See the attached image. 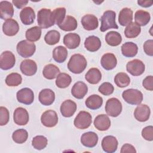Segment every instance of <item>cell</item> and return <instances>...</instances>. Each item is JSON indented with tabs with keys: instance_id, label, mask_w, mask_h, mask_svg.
Masks as SVG:
<instances>
[{
	"instance_id": "1",
	"label": "cell",
	"mask_w": 153,
	"mask_h": 153,
	"mask_svg": "<svg viewBox=\"0 0 153 153\" xmlns=\"http://www.w3.org/2000/svg\"><path fill=\"white\" fill-rule=\"evenodd\" d=\"M87 65V60L83 55L74 54L71 57L68 63V68L71 72L79 74L85 70Z\"/></svg>"
},
{
	"instance_id": "2",
	"label": "cell",
	"mask_w": 153,
	"mask_h": 153,
	"mask_svg": "<svg viewBox=\"0 0 153 153\" xmlns=\"http://www.w3.org/2000/svg\"><path fill=\"white\" fill-rule=\"evenodd\" d=\"M116 13L112 10H107L103 13L100 18L101 26L100 30L102 32L109 29H118V26L115 22Z\"/></svg>"
},
{
	"instance_id": "3",
	"label": "cell",
	"mask_w": 153,
	"mask_h": 153,
	"mask_svg": "<svg viewBox=\"0 0 153 153\" xmlns=\"http://www.w3.org/2000/svg\"><path fill=\"white\" fill-rule=\"evenodd\" d=\"M37 22L41 28L47 29L53 26L54 24L52 11L48 8H42L38 11Z\"/></svg>"
},
{
	"instance_id": "4",
	"label": "cell",
	"mask_w": 153,
	"mask_h": 153,
	"mask_svg": "<svg viewBox=\"0 0 153 153\" xmlns=\"http://www.w3.org/2000/svg\"><path fill=\"white\" fill-rule=\"evenodd\" d=\"M122 97L127 103L137 105L143 100V94L139 90L129 88L123 92Z\"/></svg>"
},
{
	"instance_id": "5",
	"label": "cell",
	"mask_w": 153,
	"mask_h": 153,
	"mask_svg": "<svg viewBox=\"0 0 153 153\" xmlns=\"http://www.w3.org/2000/svg\"><path fill=\"white\" fill-rule=\"evenodd\" d=\"M18 54L24 58L30 57L33 55L36 50V45L33 42L27 40H22L18 42L16 47Z\"/></svg>"
},
{
	"instance_id": "6",
	"label": "cell",
	"mask_w": 153,
	"mask_h": 153,
	"mask_svg": "<svg viewBox=\"0 0 153 153\" xmlns=\"http://www.w3.org/2000/svg\"><path fill=\"white\" fill-rule=\"evenodd\" d=\"M105 108L107 115L117 117L121 113L123 106L121 102L117 98L112 97L106 101Z\"/></svg>"
},
{
	"instance_id": "7",
	"label": "cell",
	"mask_w": 153,
	"mask_h": 153,
	"mask_svg": "<svg viewBox=\"0 0 153 153\" xmlns=\"http://www.w3.org/2000/svg\"><path fill=\"white\" fill-rule=\"evenodd\" d=\"M92 123V117L91 114L84 111H80L74 121V124L78 129H86L88 128Z\"/></svg>"
},
{
	"instance_id": "8",
	"label": "cell",
	"mask_w": 153,
	"mask_h": 153,
	"mask_svg": "<svg viewBox=\"0 0 153 153\" xmlns=\"http://www.w3.org/2000/svg\"><path fill=\"white\" fill-rule=\"evenodd\" d=\"M127 71L133 76L141 75L145 70V64L139 59L129 61L126 65Z\"/></svg>"
},
{
	"instance_id": "9",
	"label": "cell",
	"mask_w": 153,
	"mask_h": 153,
	"mask_svg": "<svg viewBox=\"0 0 153 153\" xmlns=\"http://www.w3.org/2000/svg\"><path fill=\"white\" fill-rule=\"evenodd\" d=\"M16 63L14 54L10 51H5L0 56V68L2 70L11 69Z\"/></svg>"
},
{
	"instance_id": "10",
	"label": "cell",
	"mask_w": 153,
	"mask_h": 153,
	"mask_svg": "<svg viewBox=\"0 0 153 153\" xmlns=\"http://www.w3.org/2000/svg\"><path fill=\"white\" fill-rule=\"evenodd\" d=\"M41 123L47 127H53L58 123V116L56 111L53 110H47L43 112L41 117Z\"/></svg>"
},
{
	"instance_id": "11",
	"label": "cell",
	"mask_w": 153,
	"mask_h": 153,
	"mask_svg": "<svg viewBox=\"0 0 153 153\" xmlns=\"http://www.w3.org/2000/svg\"><path fill=\"white\" fill-rule=\"evenodd\" d=\"M16 97L19 102L25 105H30L34 100V93L30 88L26 87L17 92Z\"/></svg>"
},
{
	"instance_id": "12",
	"label": "cell",
	"mask_w": 153,
	"mask_h": 153,
	"mask_svg": "<svg viewBox=\"0 0 153 153\" xmlns=\"http://www.w3.org/2000/svg\"><path fill=\"white\" fill-rule=\"evenodd\" d=\"M118 142L113 136H106L102 140L101 145L103 150L107 153L115 152L118 148Z\"/></svg>"
},
{
	"instance_id": "13",
	"label": "cell",
	"mask_w": 153,
	"mask_h": 153,
	"mask_svg": "<svg viewBox=\"0 0 153 153\" xmlns=\"http://www.w3.org/2000/svg\"><path fill=\"white\" fill-rule=\"evenodd\" d=\"M151 114L149 107L145 104H139L134 111V117L140 122H145L149 120Z\"/></svg>"
},
{
	"instance_id": "14",
	"label": "cell",
	"mask_w": 153,
	"mask_h": 153,
	"mask_svg": "<svg viewBox=\"0 0 153 153\" xmlns=\"http://www.w3.org/2000/svg\"><path fill=\"white\" fill-rule=\"evenodd\" d=\"M29 120L27 110L22 107L17 108L13 114L14 122L19 126H25L27 124Z\"/></svg>"
},
{
	"instance_id": "15",
	"label": "cell",
	"mask_w": 153,
	"mask_h": 153,
	"mask_svg": "<svg viewBox=\"0 0 153 153\" xmlns=\"http://www.w3.org/2000/svg\"><path fill=\"white\" fill-rule=\"evenodd\" d=\"M19 25L14 19H8L5 21L2 25L4 33L8 36L16 35L19 31Z\"/></svg>"
},
{
	"instance_id": "16",
	"label": "cell",
	"mask_w": 153,
	"mask_h": 153,
	"mask_svg": "<svg viewBox=\"0 0 153 153\" xmlns=\"http://www.w3.org/2000/svg\"><path fill=\"white\" fill-rule=\"evenodd\" d=\"M22 73L26 76H32L37 71V65L35 61L31 59L23 60L20 65Z\"/></svg>"
},
{
	"instance_id": "17",
	"label": "cell",
	"mask_w": 153,
	"mask_h": 153,
	"mask_svg": "<svg viewBox=\"0 0 153 153\" xmlns=\"http://www.w3.org/2000/svg\"><path fill=\"white\" fill-rule=\"evenodd\" d=\"M77 105L75 102L68 99L62 102L60 105V111L62 115L65 117H71L73 116L76 111Z\"/></svg>"
},
{
	"instance_id": "18",
	"label": "cell",
	"mask_w": 153,
	"mask_h": 153,
	"mask_svg": "<svg viewBox=\"0 0 153 153\" xmlns=\"http://www.w3.org/2000/svg\"><path fill=\"white\" fill-rule=\"evenodd\" d=\"M38 99L43 105H51L55 100V93L50 88H44L39 92Z\"/></svg>"
},
{
	"instance_id": "19",
	"label": "cell",
	"mask_w": 153,
	"mask_h": 153,
	"mask_svg": "<svg viewBox=\"0 0 153 153\" xmlns=\"http://www.w3.org/2000/svg\"><path fill=\"white\" fill-rule=\"evenodd\" d=\"M14 14L13 4L7 1L0 2V17L2 20L10 19Z\"/></svg>"
},
{
	"instance_id": "20",
	"label": "cell",
	"mask_w": 153,
	"mask_h": 153,
	"mask_svg": "<svg viewBox=\"0 0 153 153\" xmlns=\"http://www.w3.org/2000/svg\"><path fill=\"white\" fill-rule=\"evenodd\" d=\"M98 136L93 131H88L83 133L81 137V142L85 147L93 148L98 142Z\"/></svg>"
},
{
	"instance_id": "21",
	"label": "cell",
	"mask_w": 153,
	"mask_h": 153,
	"mask_svg": "<svg viewBox=\"0 0 153 153\" xmlns=\"http://www.w3.org/2000/svg\"><path fill=\"white\" fill-rule=\"evenodd\" d=\"M20 18L23 24L30 25L34 22L35 19V13L32 8L27 7L23 8L20 13Z\"/></svg>"
},
{
	"instance_id": "22",
	"label": "cell",
	"mask_w": 153,
	"mask_h": 153,
	"mask_svg": "<svg viewBox=\"0 0 153 153\" xmlns=\"http://www.w3.org/2000/svg\"><path fill=\"white\" fill-rule=\"evenodd\" d=\"M84 29L87 30H93L99 26L97 18L93 14H86L84 16L81 20Z\"/></svg>"
},
{
	"instance_id": "23",
	"label": "cell",
	"mask_w": 153,
	"mask_h": 153,
	"mask_svg": "<svg viewBox=\"0 0 153 153\" xmlns=\"http://www.w3.org/2000/svg\"><path fill=\"white\" fill-rule=\"evenodd\" d=\"M100 64L103 69L110 71L116 67L117 60L114 54L108 53L102 56L100 60Z\"/></svg>"
},
{
	"instance_id": "24",
	"label": "cell",
	"mask_w": 153,
	"mask_h": 153,
	"mask_svg": "<svg viewBox=\"0 0 153 153\" xmlns=\"http://www.w3.org/2000/svg\"><path fill=\"white\" fill-rule=\"evenodd\" d=\"M81 38L76 33H69L63 37V44L69 49H75L80 44Z\"/></svg>"
},
{
	"instance_id": "25",
	"label": "cell",
	"mask_w": 153,
	"mask_h": 153,
	"mask_svg": "<svg viewBox=\"0 0 153 153\" xmlns=\"http://www.w3.org/2000/svg\"><path fill=\"white\" fill-rule=\"evenodd\" d=\"M88 91V87L82 81H78L73 85L71 89L72 95L76 99H82Z\"/></svg>"
},
{
	"instance_id": "26",
	"label": "cell",
	"mask_w": 153,
	"mask_h": 153,
	"mask_svg": "<svg viewBox=\"0 0 153 153\" xmlns=\"http://www.w3.org/2000/svg\"><path fill=\"white\" fill-rule=\"evenodd\" d=\"M94 126L99 131H106L111 126V120L107 115L100 114L95 118Z\"/></svg>"
},
{
	"instance_id": "27",
	"label": "cell",
	"mask_w": 153,
	"mask_h": 153,
	"mask_svg": "<svg viewBox=\"0 0 153 153\" xmlns=\"http://www.w3.org/2000/svg\"><path fill=\"white\" fill-rule=\"evenodd\" d=\"M84 47L88 51L94 52L100 48L101 41L97 36L94 35L89 36L84 41Z\"/></svg>"
},
{
	"instance_id": "28",
	"label": "cell",
	"mask_w": 153,
	"mask_h": 153,
	"mask_svg": "<svg viewBox=\"0 0 153 153\" xmlns=\"http://www.w3.org/2000/svg\"><path fill=\"white\" fill-rule=\"evenodd\" d=\"M85 79L91 84H97L102 79V73L96 68H91L85 74Z\"/></svg>"
},
{
	"instance_id": "29",
	"label": "cell",
	"mask_w": 153,
	"mask_h": 153,
	"mask_svg": "<svg viewBox=\"0 0 153 153\" xmlns=\"http://www.w3.org/2000/svg\"><path fill=\"white\" fill-rule=\"evenodd\" d=\"M133 20V11L127 7L123 8L119 13L118 22L120 25H128Z\"/></svg>"
},
{
	"instance_id": "30",
	"label": "cell",
	"mask_w": 153,
	"mask_h": 153,
	"mask_svg": "<svg viewBox=\"0 0 153 153\" xmlns=\"http://www.w3.org/2000/svg\"><path fill=\"white\" fill-rule=\"evenodd\" d=\"M138 51L137 45L133 42H126L121 46L122 54L126 57H134Z\"/></svg>"
},
{
	"instance_id": "31",
	"label": "cell",
	"mask_w": 153,
	"mask_h": 153,
	"mask_svg": "<svg viewBox=\"0 0 153 153\" xmlns=\"http://www.w3.org/2000/svg\"><path fill=\"white\" fill-rule=\"evenodd\" d=\"M85 104L88 108L91 110H96L102 106L103 99L97 94H92L87 98Z\"/></svg>"
},
{
	"instance_id": "32",
	"label": "cell",
	"mask_w": 153,
	"mask_h": 153,
	"mask_svg": "<svg viewBox=\"0 0 153 153\" xmlns=\"http://www.w3.org/2000/svg\"><path fill=\"white\" fill-rule=\"evenodd\" d=\"M60 74L59 68L54 64L45 65L42 71L44 77L47 79H53Z\"/></svg>"
},
{
	"instance_id": "33",
	"label": "cell",
	"mask_w": 153,
	"mask_h": 153,
	"mask_svg": "<svg viewBox=\"0 0 153 153\" xmlns=\"http://www.w3.org/2000/svg\"><path fill=\"white\" fill-rule=\"evenodd\" d=\"M78 23L75 17L71 16H67L63 23L59 26V28L64 31H72L76 29Z\"/></svg>"
},
{
	"instance_id": "34",
	"label": "cell",
	"mask_w": 153,
	"mask_h": 153,
	"mask_svg": "<svg viewBox=\"0 0 153 153\" xmlns=\"http://www.w3.org/2000/svg\"><path fill=\"white\" fill-rule=\"evenodd\" d=\"M140 26L136 23L131 22L127 25L124 30V35L127 38H134L140 33Z\"/></svg>"
},
{
	"instance_id": "35",
	"label": "cell",
	"mask_w": 153,
	"mask_h": 153,
	"mask_svg": "<svg viewBox=\"0 0 153 153\" xmlns=\"http://www.w3.org/2000/svg\"><path fill=\"white\" fill-rule=\"evenodd\" d=\"M68 56V51L66 48L63 46H57L53 51V58L57 63L64 62Z\"/></svg>"
},
{
	"instance_id": "36",
	"label": "cell",
	"mask_w": 153,
	"mask_h": 153,
	"mask_svg": "<svg viewBox=\"0 0 153 153\" xmlns=\"http://www.w3.org/2000/svg\"><path fill=\"white\" fill-rule=\"evenodd\" d=\"M105 41L110 46L116 47L119 45L122 41V37L120 33L116 31H110L105 36Z\"/></svg>"
},
{
	"instance_id": "37",
	"label": "cell",
	"mask_w": 153,
	"mask_h": 153,
	"mask_svg": "<svg viewBox=\"0 0 153 153\" xmlns=\"http://www.w3.org/2000/svg\"><path fill=\"white\" fill-rule=\"evenodd\" d=\"M135 23L138 25L144 26H146L151 20L150 14L144 10H137L134 14Z\"/></svg>"
},
{
	"instance_id": "38",
	"label": "cell",
	"mask_w": 153,
	"mask_h": 153,
	"mask_svg": "<svg viewBox=\"0 0 153 153\" xmlns=\"http://www.w3.org/2000/svg\"><path fill=\"white\" fill-rule=\"evenodd\" d=\"M41 29L39 26H33L28 29L25 33V36L27 41L35 42L38 41L41 36Z\"/></svg>"
},
{
	"instance_id": "39",
	"label": "cell",
	"mask_w": 153,
	"mask_h": 153,
	"mask_svg": "<svg viewBox=\"0 0 153 153\" xmlns=\"http://www.w3.org/2000/svg\"><path fill=\"white\" fill-rule=\"evenodd\" d=\"M72 82L71 76L66 73H60L56 77V85L60 88L68 87Z\"/></svg>"
},
{
	"instance_id": "40",
	"label": "cell",
	"mask_w": 153,
	"mask_h": 153,
	"mask_svg": "<svg viewBox=\"0 0 153 153\" xmlns=\"http://www.w3.org/2000/svg\"><path fill=\"white\" fill-rule=\"evenodd\" d=\"M114 82L118 87L124 88L129 85L130 78L126 73L119 72L114 77Z\"/></svg>"
},
{
	"instance_id": "41",
	"label": "cell",
	"mask_w": 153,
	"mask_h": 153,
	"mask_svg": "<svg viewBox=\"0 0 153 153\" xmlns=\"http://www.w3.org/2000/svg\"><path fill=\"white\" fill-rule=\"evenodd\" d=\"M66 8L64 7H59L55 8L52 12V16L54 24L60 25L65 19Z\"/></svg>"
},
{
	"instance_id": "42",
	"label": "cell",
	"mask_w": 153,
	"mask_h": 153,
	"mask_svg": "<svg viewBox=\"0 0 153 153\" xmlns=\"http://www.w3.org/2000/svg\"><path fill=\"white\" fill-rule=\"evenodd\" d=\"M28 137V133L27 131L23 129L20 128L15 130L12 134V139L14 142L22 144L25 143Z\"/></svg>"
},
{
	"instance_id": "43",
	"label": "cell",
	"mask_w": 153,
	"mask_h": 153,
	"mask_svg": "<svg viewBox=\"0 0 153 153\" xmlns=\"http://www.w3.org/2000/svg\"><path fill=\"white\" fill-rule=\"evenodd\" d=\"M60 34L56 30H51L48 31L44 36L45 42L50 45H53L58 43L60 41Z\"/></svg>"
},
{
	"instance_id": "44",
	"label": "cell",
	"mask_w": 153,
	"mask_h": 153,
	"mask_svg": "<svg viewBox=\"0 0 153 153\" xmlns=\"http://www.w3.org/2000/svg\"><path fill=\"white\" fill-rule=\"evenodd\" d=\"M22 82V76L16 72L8 74L5 78V84L9 87H16Z\"/></svg>"
},
{
	"instance_id": "45",
	"label": "cell",
	"mask_w": 153,
	"mask_h": 153,
	"mask_svg": "<svg viewBox=\"0 0 153 153\" xmlns=\"http://www.w3.org/2000/svg\"><path fill=\"white\" fill-rule=\"evenodd\" d=\"M48 143V140L46 137L38 135L35 136L32 140V146L37 150H41L44 149Z\"/></svg>"
},
{
	"instance_id": "46",
	"label": "cell",
	"mask_w": 153,
	"mask_h": 153,
	"mask_svg": "<svg viewBox=\"0 0 153 153\" xmlns=\"http://www.w3.org/2000/svg\"><path fill=\"white\" fill-rule=\"evenodd\" d=\"M98 91L103 95L109 96L113 93L114 91V87L111 83L105 82L99 86Z\"/></svg>"
},
{
	"instance_id": "47",
	"label": "cell",
	"mask_w": 153,
	"mask_h": 153,
	"mask_svg": "<svg viewBox=\"0 0 153 153\" xmlns=\"http://www.w3.org/2000/svg\"><path fill=\"white\" fill-rule=\"evenodd\" d=\"M10 118V114L8 109L4 106L0 107V125L1 126L6 125Z\"/></svg>"
},
{
	"instance_id": "48",
	"label": "cell",
	"mask_w": 153,
	"mask_h": 153,
	"mask_svg": "<svg viewBox=\"0 0 153 153\" xmlns=\"http://www.w3.org/2000/svg\"><path fill=\"white\" fill-rule=\"evenodd\" d=\"M142 137L148 141H152L153 140V127L148 126L143 128L142 130Z\"/></svg>"
},
{
	"instance_id": "49",
	"label": "cell",
	"mask_w": 153,
	"mask_h": 153,
	"mask_svg": "<svg viewBox=\"0 0 153 153\" xmlns=\"http://www.w3.org/2000/svg\"><path fill=\"white\" fill-rule=\"evenodd\" d=\"M143 50L145 53L149 56H153V40L152 39H148L143 44Z\"/></svg>"
},
{
	"instance_id": "50",
	"label": "cell",
	"mask_w": 153,
	"mask_h": 153,
	"mask_svg": "<svg viewBox=\"0 0 153 153\" xmlns=\"http://www.w3.org/2000/svg\"><path fill=\"white\" fill-rule=\"evenodd\" d=\"M143 87L147 90L152 91L153 90V76L152 75L147 76L142 82Z\"/></svg>"
},
{
	"instance_id": "51",
	"label": "cell",
	"mask_w": 153,
	"mask_h": 153,
	"mask_svg": "<svg viewBox=\"0 0 153 153\" xmlns=\"http://www.w3.org/2000/svg\"><path fill=\"white\" fill-rule=\"evenodd\" d=\"M120 152L121 153H126V152L136 153V150L132 145H130L129 143H126L122 146Z\"/></svg>"
},
{
	"instance_id": "52",
	"label": "cell",
	"mask_w": 153,
	"mask_h": 153,
	"mask_svg": "<svg viewBox=\"0 0 153 153\" xmlns=\"http://www.w3.org/2000/svg\"><path fill=\"white\" fill-rule=\"evenodd\" d=\"M13 5L17 8L20 9L23 7H24L25 6H26L27 3H28V1H25V0H13L12 1Z\"/></svg>"
},
{
	"instance_id": "53",
	"label": "cell",
	"mask_w": 153,
	"mask_h": 153,
	"mask_svg": "<svg viewBox=\"0 0 153 153\" xmlns=\"http://www.w3.org/2000/svg\"><path fill=\"white\" fill-rule=\"evenodd\" d=\"M137 4L142 7L148 8L150 7L152 5L153 1H145V0H139L137 1Z\"/></svg>"
}]
</instances>
